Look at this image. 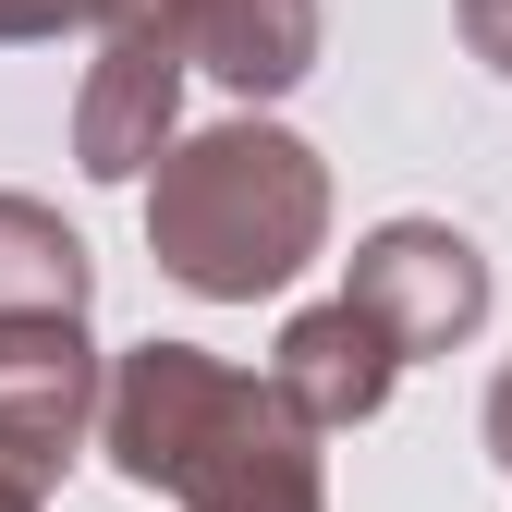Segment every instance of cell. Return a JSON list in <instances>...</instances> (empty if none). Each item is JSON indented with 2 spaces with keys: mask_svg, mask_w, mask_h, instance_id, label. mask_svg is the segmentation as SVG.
Wrapping results in <instances>:
<instances>
[{
  "mask_svg": "<svg viewBox=\"0 0 512 512\" xmlns=\"http://www.w3.org/2000/svg\"><path fill=\"white\" fill-rule=\"evenodd\" d=\"M98 464L122 488H171L183 512H330L317 427L256 366H220L208 342H135V354H110Z\"/></svg>",
  "mask_w": 512,
  "mask_h": 512,
  "instance_id": "cell-1",
  "label": "cell"
},
{
  "mask_svg": "<svg viewBox=\"0 0 512 512\" xmlns=\"http://www.w3.org/2000/svg\"><path fill=\"white\" fill-rule=\"evenodd\" d=\"M330 244V159L281 122H208V135H171L147 171V256L208 293V305H256L281 293L305 256Z\"/></svg>",
  "mask_w": 512,
  "mask_h": 512,
  "instance_id": "cell-2",
  "label": "cell"
},
{
  "mask_svg": "<svg viewBox=\"0 0 512 512\" xmlns=\"http://www.w3.org/2000/svg\"><path fill=\"white\" fill-rule=\"evenodd\" d=\"M342 305H354L403 366H415V354H464V342L488 330L500 269H488V244H476L464 220H378V232L354 244Z\"/></svg>",
  "mask_w": 512,
  "mask_h": 512,
  "instance_id": "cell-3",
  "label": "cell"
},
{
  "mask_svg": "<svg viewBox=\"0 0 512 512\" xmlns=\"http://www.w3.org/2000/svg\"><path fill=\"white\" fill-rule=\"evenodd\" d=\"M98 37H159L183 74H220L232 98H293L317 74V0H86Z\"/></svg>",
  "mask_w": 512,
  "mask_h": 512,
  "instance_id": "cell-4",
  "label": "cell"
},
{
  "mask_svg": "<svg viewBox=\"0 0 512 512\" xmlns=\"http://www.w3.org/2000/svg\"><path fill=\"white\" fill-rule=\"evenodd\" d=\"M98 391H110V354L86 342V317L0 330V476L61 488V464L98 439Z\"/></svg>",
  "mask_w": 512,
  "mask_h": 512,
  "instance_id": "cell-5",
  "label": "cell"
},
{
  "mask_svg": "<svg viewBox=\"0 0 512 512\" xmlns=\"http://www.w3.org/2000/svg\"><path fill=\"white\" fill-rule=\"evenodd\" d=\"M171 135H183V49L98 37L86 86H74V171L86 183H147Z\"/></svg>",
  "mask_w": 512,
  "mask_h": 512,
  "instance_id": "cell-6",
  "label": "cell"
},
{
  "mask_svg": "<svg viewBox=\"0 0 512 512\" xmlns=\"http://www.w3.org/2000/svg\"><path fill=\"white\" fill-rule=\"evenodd\" d=\"M391 378H403V354L378 342L342 293H330V305H305V317H281V342H269V391H281L317 439L366 427L378 403H391Z\"/></svg>",
  "mask_w": 512,
  "mask_h": 512,
  "instance_id": "cell-7",
  "label": "cell"
},
{
  "mask_svg": "<svg viewBox=\"0 0 512 512\" xmlns=\"http://www.w3.org/2000/svg\"><path fill=\"white\" fill-rule=\"evenodd\" d=\"M98 293V256L86 232L37 208V196H0V330H37V317H86Z\"/></svg>",
  "mask_w": 512,
  "mask_h": 512,
  "instance_id": "cell-8",
  "label": "cell"
},
{
  "mask_svg": "<svg viewBox=\"0 0 512 512\" xmlns=\"http://www.w3.org/2000/svg\"><path fill=\"white\" fill-rule=\"evenodd\" d=\"M452 25H464V49L488 61V74L512 86V0H452Z\"/></svg>",
  "mask_w": 512,
  "mask_h": 512,
  "instance_id": "cell-9",
  "label": "cell"
},
{
  "mask_svg": "<svg viewBox=\"0 0 512 512\" xmlns=\"http://www.w3.org/2000/svg\"><path fill=\"white\" fill-rule=\"evenodd\" d=\"M61 25H86V0H0V49H25V37H61Z\"/></svg>",
  "mask_w": 512,
  "mask_h": 512,
  "instance_id": "cell-10",
  "label": "cell"
},
{
  "mask_svg": "<svg viewBox=\"0 0 512 512\" xmlns=\"http://www.w3.org/2000/svg\"><path fill=\"white\" fill-rule=\"evenodd\" d=\"M488 464H500V476H512V366H500V378H488Z\"/></svg>",
  "mask_w": 512,
  "mask_h": 512,
  "instance_id": "cell-11",
  "label": "cell"
},
{
  "mask_svg": "<svg viewBox=\"0 0 512 512\" xmlns=\"http://www.w3.org/2000/svg\"><path fill=\"white\" fill-rule=\"evenodd\" d=\"M0 512H49V488H25V476H0Z\"/></svg>",
  "mask_w": 512,
  "mask_h": 512,
  "instance_id": "cell-12",
  "label": "cell"
}]
</instances>
